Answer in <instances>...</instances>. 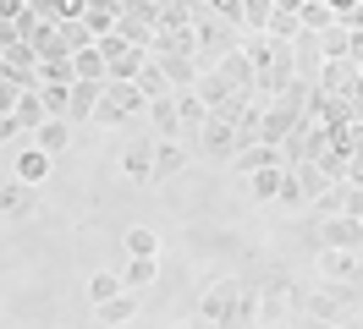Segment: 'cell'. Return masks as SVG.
<instances>
[{
  "label": "cell",
  "mask_w": 363,
  "mask_h": 329,
  "mask_svg": "<svg viewBox=\"0 0 363 329\" xmlns=\"http://www.w3.org/2000/svg\"><path fill=\"white\" fill-rule=\"evenodd\" d=\"M253 307V329H281V318L297 307V291L286 280H270V285H259V296H248Z\"/></svg>",
  "instance_id": "obj_1"
},
{
  "label": "cell",
  "mask_w": 363,
  "mask_h": 329,
  "mask_svg": "<svg viewBox=\"0 0 363 329\" xmlns=\"http://www.w3.org/2000/svg\"><path fill=\"white\" fill-rule=\"evenodd\" d=\"M358 77H363V61H319V71L308 83L330 99H358Z\"/></svg>",
  "instance_id": "obj_2"
},
{
  "label": "cell",
  "mask_w": 363,
  "mask_h": 329,
  "mask_svg": "<svg viewBox=\"0 0 363 329\" xmlns=\"http://www.w3.org/2000/svg\"><path fill=\"white\" fill-rule=\"evenodd\" d=\"M199 137H204V154H215V159H231V154H237V143H242V137H237V127H231V121H220V115H209L204 127H199Z\"/></svg>",
  "instance_id": "obj_3"
},
{
  "label": "cell",
  "mask_w": 363,
  "mask_h": 329,
  "mask_svg": "<svg viewBox=\"0 0 363 329\" xmlns=\"http://www.w3.org/2000/svg\"><path fill=\"white\" fill-rule=\"evenodd\" d=\"M297 307L325 318V324H347V296L341 291H308V296H297Z\"/></svg>",
  "instance_id": "obj_4"
},
{
  "label": "cell",
  "mask_w": 363,
  "mask_h": 329,
  "mask_svg": "<svg viewBox=\"0 0 363 329\" xmlns=\"http://www.w3.org/2000/svg\"><path fill=\"white\" fill-rule=\"evenodd\" d=\"M303 28H297V11H292V0H270V22H264V39L275 44H292Z\"/></svg>",
  "instance_id": "obj_5"
},
{
  "label": "cell",
  "mask_w": 363,
  "mask_h": 329,
  "mask_svg": "<svg viewBox=\"0 0 363 329\" xmlns=\"http://www.w3.org/2000/svg\"><path fill=\"white\" fill-rule=\"evenodd\" d=\"M319 275H325V280H358V253L325 247V253H319Z\"/></svg>",
  "instance_id": "obj_6"
},
{
  "label": "cell",
  "mask_w": 363,
  "mask_h": 329,
  "mask_svg": "<svg viewBox=\"0 0 363 329\" xmlns=\"http://www.w3.org/2000/svg\"><path fill=\"white\" fill-rule=\"evenodd\" d=\"M231 165H237L242 175H253V171H270V165H281V154H275V149H264V143H237Z\"/></svg>",
  "instance_id": "obj_7"
},
{
  "label": "cell",
  "mask_w": 363,
  "mask_h": 329,
  "mask_svg": "<svg viewBox=\"0 0 363 329\" xmlns=\"http://www.w3.org/2000/svg\"><path fill=\"white\" fill-rule=\"evenodd\" d=\"M67 143H72V121H61V115H50L45 127L33 132V149L39 154H67Z\"/></svg>",
  "instance_id": "obj_8"
},
{
  "label": "cell",
  "mask_w": 363,
  "mask_h": 329,
  "mask_svg": "<svg viewBox=\"0 0 363 329\" xmlns=\"http://www.w3.org/2000/svg\"><path fill=\"white\" fill-rule=\"evenodd\" d=\"M182 165H187V154H182L177 137H160L155 149H149V171H155V175H177Z\"/></svg>",
  "instance_id": "obj_9"
},
{
  "label": "cell",
  "mask_w": 363,
  "mask_h": 329,
  "mask_svg": "<svg viewBox=\"0 0 363 329\" xmlns=\"http://www.w3.org/2000/svg\"><path fill=\"white\" fill-rule=\"evenodd\" d=\"M99 99H105L116 115H138V110H143V93H138L133 83H99Z\"/></svg>",
  "instance_id": "obj_10"
},
{
  "label": "cell",
  "mask_w": 363,
  "mask_h": 329,
  "mask_svg": "<svg viewBox=\"0 0 363 329\" xmlns=\"http://www.w3.org/2000/svg\"><path fill=\"white\" fill-rule=\"evenodd\" d=\"M94 105H99V83H72L67 88V121L94 115Z\"/></svg>",
  "instance_id": "obj_11"
},
{
  "label": "cell",
  "mask_w": 363,
  "mask_h": 329,
  "mask_svg": "<svg viewBox=\"0 0 363 329\" xmlns=\"http://www.w3.org/2000/svg\"><path fill=\"white\" fill-rule=\"evenodd\" d=\"M11 121H17V132H39V127H45V121H50V115H45V105H39V93H17V110H11Z\"/></svg>",
  "instance_id": "obj_12"
},
{
  "label": "cell",
  "mask_w": 363,
  "mask_h": 329,
  "mask_svg": "<svg viewBox=\"0 0 363 329\" xmlns=\"http://www.w3.org/2000/svg\"><path fill=\"white\" fill-rule=\"evenodd\" d=\"M72 71H77V83H105V55L89 44V50L72 55Z\"/></svg>",
  "instance_id": "obj_13"
},
{
  "label": "cell",
  "mask_w": 363,
  "mask_h": 329,
  "mask_svg": "<svg viewBox=\"0 0 363 329\" xmlns=\"http://www.w3.org/2000/svg\"><path fill=\"white\" fill-rule=\"evenodd\" d=\"M133 88L143 93V105H155V99H165V93H171V88H165V77H160V66H155V61H143V71L133 77Z\"/></svg>",
  "instance_id": "obj_14"
},
{
  "label": "cell",
  "mask_w": 363,
  "mask_h": 329,
  "mask_svg": "<svg viewBox=\"0 0 363 329\" xmlns=\"http://www.w3.org/2000/svg\"><path fill=\"white\" fill-rule=\"evenodd\" d=\"M77 22H83V33L99 44V39L116 28V11H111V6H83V17H77Z\"/></svg>",
  "instance_id": "obj_15"
},
{
  "label": "cell",
  "mask_w": 363,
  "mask_h": 329,
  "mask_svg": "<svg viewBox=\"0 0 363 329\" xmlns=\"http://www.w3.org/2000/svg\"><path fill=\"white\" fill-rule=\"evenodd\" d=\"M28 209H33V187L6 181V187H0V214H28Z\"/></svg>",
  "instance_id": "obj_16"
},
{
  "label": "cell",
  "mask_w": 363,
  "mask_h": 329,
  "mask_svg": "<svg viewBox=\"0 0 363 329\" xmlns=\"http://www.w3.org/2000/svg\"><path fill=\"white\" fill-rule=\"evenodd\" d=\"M325 247H347V253H358V219H330L325 225Z\"/></svg>",
  "instance_id": "obj_17"
},
{
  "label": "cell",
  "mask_w": 363,
  "mask_h": 329,
  "mask_svg": "<svg viewBox=\"0 0 363 329\" xmlns=\"http://www.w3.org/2000/svg\"><path fill=\"white\" fill-rule=\"evenodd\" d=\"M143 110H149V121L160 127V137H177L182 121H177V99H171V93H165V99H155V105H143Z\"/></svg>",
  "instance_id": "obj_18"
},
{
  "label": "cell",
  "mask_w": 363,
  "mask_h": 329,
  "mask_svg": "<svg viewBox=\"0 0 363 329\" xmlns=\"http://www.w3.org/2000/svg\"><path fill=\"white\" fill-rule=\"evenodd\" d=\"M45 175H50V154L28 149L23 159H17V181H23V187H33V181H45Z\"/></svg>",
  "instance_id": "obj_19"
},
{
  "label": "cell",
  "mask_w": 363,
  "mask_h": 329,
  "mask_svg": "<svg viewBox=\"0 0 363 329\" xmlns=\"http://www.w3.org/2000/svg\"><path fill=\"white\" fill-rule=\"evenodd\" d=\"M72 83H77L72 61H39V88H72Z\"/></svg>",
  "instance_id": "obj_20"
},
{
  "label": "cell",
  "mask_w": 363,
  "mask_h": 329,
  "mask_svg": "<svg viewBox=\"0 0 363 329\" xmlns=\"http://www.w3.org/2000/svg\"><path fill=\"white\" fill-rule=\"evenodd\" d=\"M133 313H138L133 291H121V296H111V302H99V324H127Z\"/></svg>",
  "instance_id": "obj_21"
},
{
  "label": "cell",
  "mask_w": 363,
  "mask_h": 329,
  "mask_svg": "<svg viewBox=\"0 0 363 329\" xmlns=\"http://www.w3.org/2000/svg\"><path fill=\"white\" fill-rule=\"evenodd\" d=\"M177 121H182V127H204V121H209V110L193 99V88H187V93H177Z\"/></svg>",
  "instance_id": "obj_22"
},
{
  "label": "cell",
  "mask_w": 363,
  "mask_h": 329,
  "mask_svg": "<svg viewBox=\"0 0 363 329\" xmlns=\"http://www.w3.org/2000/svg\"><path fill=\"white\" fill-rule=\"evenodd\" d=\"M281 171H286V165H270V171H253V175H248L253 197H275V192H281Z\"/></svg>",
  "instance_id": "obj_23"
},
{
  "label": "cell",
  "mask_w": 363,
  "mask_h": 329,
  "mask_svg": "<svg viewBox=\"0 0 363 329\" xmlns=\"http://www.w3.org/2000/svg\"><path fill=\"white\" fill-rule=\"evenodd\" d=\"M121 291H127V285H121V275H94V280H89L94 307H99V302H111V296H121Z\"/></svg>",
  "instance_id": "obj_24"
},
{
  "label": "cell",
  "mask_w": 363,
  "mask_h": 329,
  "mask_svg": "<svg viewBox=\"0 0 363 329\" xmlns=\"http://www.w3.org/2000/svg\"><path fill=\"white\" fill-rule=\"evenodd\" d=\"M121 171H127V181H155V171H149V149H127Z\"/></svg>",
  "instance_id": "obj_25"
},
{
  "label": "cell",
  "mask_w": 363,
  "mask_h": 329,
  "mask_svg": "<svg viewBox=\"0 0 363 329\" xmlns=\"http://www.w3.org/2000/svg\"><path fill=\"white\" fill-rule=\"evenodd\" d=\"M155 275H160L155 258H133V263H127V275H121V285H155Z\"/></svg>",
  "instance_id": "obj_26"
},
{
  "label": "cell",
  "mask_w": 363,
  "mask_h": 329,
  "mask_svg": "<svg viewBox=\"0 0 363 329\" xmlns=\"http://www.w3.org/2000/svg\"><path fill=\"white\" fill-rule=\"evenodd\" d=\"M127 253H133V258H155L160 236H155V231H127Z\"/></svg>",
  "instance_id": "obj_27"
},
{
  "label": "cell",
  "mask_w": 363,
  "mask_h": 329,
  "mask_svg": "<svg viewBox=\"0 0 363 329\" xmlns=\"http://www.w3.org/2000/svg\"><path fill=\"white\" fill-rule=\"evenodd\" d=\"M264 22H270V0H242V28L264 33Z\"/></svg>",
  "instance_id": "obj_28"
},
{
  "label": "cell",
  "mask_w": 363,
  "mask_h": 329,
  "mask_svg": "<svg viewBox=\"0 0 363 329\" xmlns=\"http://www.w3.org/2000/svg\"><path fill=\"white\" fill-rule=\"evenodd\" d=\"M275 197H281V203H303V187H297L292 171H281V192H275Z\"/></svg>",
  "instance_id": "obj_29"
},
{
  "label": "cell",
  "mask_w": 363,
  "mask_h": 329,
  "mask_svg": "<svg viewBox=\"0 0 363 329\" xmlns=\"http://www.w3.org/2000/svg\"><path fill=\"white\" fill-rule=\"evenodd\" d=\"M11 110H17V88L0 77V115H11Z\"/></svg>",
  "instance_id": "obj_30"
},
{
  "label": "cell",
  "mask_w": 363,
  "mask_h": 329,
  "mask_svg": "<svg viewBox=\"0 0 363 329\" xmlns=\"http://www.w3.org/2000/svg\"><path fill=\"white\" fill-rule=\"evenodd\" d=\"M6 137H17V121H11V115H0V143H6Z\"/></svg>",
  "instance_id": "obj_31"
},
{
  "label": "cell",
  "mask_w": 363,
  "mask_h": 329,
  "mask_svg": "<svg viewBox=\"0 0 363 329\" xmlns=\"http://www.w3.org/2000/svg\"><path fill=\"white\" fill-rule=\"evenodd\" d=\"M182 329H215V324H204V318H193V324H182Z\"/></svg>",
  "instance_id": "obj_32"
},
{
  "label": "cell",
  "mask_w": 363,
  "mask_h": 329,
  "mask_svg": "<svg viewBox=\"0 0 363 329\" xmlns=\"http://www.w3.org/2000/svg\"><path fill=\"white\" fill-rule=\"evenodd\" d=\"M330 329H352V324H330Z\"/></svg>",
  "instance_id": "obj_33"
}]
</instances>
